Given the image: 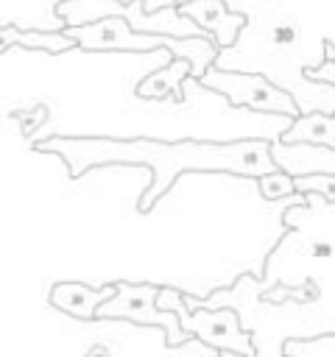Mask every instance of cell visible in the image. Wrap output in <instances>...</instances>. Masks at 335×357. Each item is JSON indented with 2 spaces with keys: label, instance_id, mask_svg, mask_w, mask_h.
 I'll return each instance as SVG.
<instances>
[{
  "label": "cell",
  "instance_id": "cell-3",
  "mask_svg": "<svg viewBox=\"0 0 335 357\" xmlns=\"http://www.w3.org/2000/svg\"><path fill=\"white\" fill-rule=\"evenodd\" d=\"M271 137L234 139V142H207V139H179L165 142L154 137H75L50 134L34 139L31 148L42 153H56L70 170V178H81L92 167L106 165H142L151 170L145 192L137 198V209L148 215L156 201L173 187L181 173H229L240 178H260L279 170L271 153Z\"/></svg>",
  "mask_w": 335,
  "mask_h": 357
},
{
  "label": "cell",
  "instance_id": "cell-8",
  "mask_svg": "<svg viewBox=\"0 0 335 357\" xmlns=\"http://www.w3.org/2000/svg\"><path fill=\"white\" fill-rule=\"evenodd\" d=\"M114 293H117V282H109L103 287H89L81 282H56L47 290V304L75 321H95L100 304Z\"/></svg>",
  "mask_w": 335,
  "mask_h": 357
},
{
  "label": "cell",
  "instance_id": "cell-12",
  "mask_svg": "<svg viewBox=\"0 0 335 357\" xmlns=\"http://www.w3.org/2000/svg\"><path fill=\"white\" fill-rule=\"evenodd\" d=\"M3 50L8 47H28V50H47V53H64L70 47H78V42L67 31H45V28H22L17 22H3L0 31Z\"/></svg>",
  "mask_w": 335,
  "mask_h": 357
},
{
  "label": "cell",
  "instance_id": "cell-14",
  "mask_svg": "<svg viewBox=\"0 0 335 357\" xmlns=\"http://www.w3.org/2000/svg\"><path fill=\"white\" fill-rule=\"evenodd\" d=\"M257 187H260V195L265 201H276V198H288L296 192V176L288 173L285 167L274 170V173H265L257 178Z\"/></svg>",
  "mask_w": 335,
  "mask_h": 357
},
{
  "label": "cell",
  "instance_id": "cell-7",
  "mask_svg": "<svg viewBox=\"0 0 335 357\" xmlns=\"http://www.w3.org/2000/svg\"><path fill=\"white\" fill-rule=\"evenodd\" d=\"M81 50H162L168 33H142L134 31L126 17H103L84 25H67L64 28Z\"/></svg>",
  "mask_w": 335,
  "mask_h": 357
},
{
  "label": "cell",
  "instance_id": "cell-10",
  "mask_svg": "<svg viewBox=\"0 0 335 357\" xmlns=\"http://www.w3.org/2000/svg\"><path fill=\"white\" fill-rule=\"evenodd\" d=\"M271 153L293 176L304 173H335V148L313 145V142H282L279 137L271 142Z\"/></svg>",
  "mask_w": 335,
  "mask_h": 357
},
{
  "label": "cell",
  "instance_id": "cell-1",
  "mask_svg": "<svg viewBox=\"0 0 335 357\" xmlns=\"http://www.w3.org/2000/svg\"><path fill=\"white\" fill-rule=\"evenodd\" d=\"M288 231L265 259L262 276H240L229 290L204 298L184 293L190 307H234L251 329L257 354L285 357L288 340L335 337V201L307 192L282 215Z\"/></svg>",
  "mask_w": 335,
  "mask_h": 357
},
{
  "label": "cell",
  "instance_id": "cell-16",
  "mask_svg": "<svg viewBox=\"0 0 335 357\" xmlns=\"http://www.w3.org/2000/svg\"><path fill=\"white\" fill-rule=\"evenodd\" d=\"M14 117H20V120H22V134H28V137H31V134H36V131H34V126H36V123H42V120L47 117V112H45V106H39L34 114H20V112H14Z\"/></svg>",
  "mask_w": 335,
  "mask_h": 357
},
{
  "label": "cell",
  "instance_id": "cell-18",
  "mask_svg": "<svg viewBox=\"0 0 335 357\" xmlns=\"http://www.w3.org/2000/svg\"><path fill=\"white\" fill-rule=\"evenodd\" d=\"M176 3H181V0H176Z\"/></svg>",
  "mask_w": 335,
  "mask_h": 357
},
{
  "label": "cell",
  "instance_id": "cell-17",
  "mask_svg": "<svg viewBox=\"0 0 335 357\" xmlns=\"http://www.w3.org/2000/svg\"><path fill=\"white\" fill-rule=\"evenodd\" d=\"M307 75L315 78V81H329V84H335V59H327L321 67L307 70Z\"/></svg>",
  "mask_w": 335,
  "mask_h": 357
},
{
  "label": "cell",
  "instance_id": "cell-4",
  "mask_svg": "<svg viewBox=\"0 0 335 357\" xmlns=\"http://www.w3.org/2000/svg\"><path fill=\"white\" fill-rule=\"evenodd\" d=\"M159 307L176 310L184 332L198 337V343L212 346L218 354H246L254 357V335L243 326V318L234 307H190L184 301V290L162 287L159 290Z\"/></svg>",
  "mask_w": 335,
  "mask_h": 357
},
{
  "label": "cell",
  "instance_id": "cell-9",
  "mask_svg": "<svg viewBox=\"0 0 335 357\" xmlns=\"http://www.w3.org/2000/svg\"><path fill=\"white\" fill-rule=\"evenodd\" d=\"M176 6L184 14H190L204 31H209L221 50L234 45V39L240 36V31L246 25V14L229 8L226 0H181Z\"/></svg>",
  "mask_w": 335,
  "mask_h": 357
},
{
  "label": "cell",
  "instance_id": "cell-5",
  "mask_svg": "<svg viewBox=\"0 0 335 357\" xmlns=\"http://www.w3.org/2000/svg\"><path fill=\"white\" fill-rule=\"evenodd\" d=\"M159 290L151 282H117V293L106 298L98 310V321H128L137 326H159L170 349L181 346L190 332H184L176 310L159 307Z\"/></svg>",
  "mask_w": 335,
  "mask_h": 357
},
{
  "label": "cell",
  "instance_id": "cell-6",
  "mask_svg": "<svg viewBox=\"0 0 335 357\" xmlns=\"http://www.w3.org/2000/svg\"><path fill=\"white\" fill-rule=\"evenodd\" d=\"M201 86L223 95L229 100V106L234 109H254V112H274V114H288L296 117L302 114L296 98L282 89L279 84H274L268 75L262 73H246V70H223L218 64H212L204 78L198 81Z\"/></svg>",
  "mask_w": 335,
  "mask_h": 357
},
{
  "label": "cell",
  "instance_id": "cell-2",
  "mask_svg": "<svg viewBox=\"0 0 335 357\" xmlns=\"http://www.w3.org/2000/svg\"><path fill=\"white\" fill-rule=\"evenodd\" d=\"M246 14L234 45L215 59L223 70L262 73L288 89L302 112H335V84L307 70L327 61L335 47V0H226Z\"/></svg>",
  "mask_w": 335,
  "mask_h": 357
},
{
  "label": "cell",
  "instance_id": "cell-15",
  "mask_svg": "<svg viewBox=\"0 0 335 357\" xmlns=\"http://www.w3.org/2000/svg\"><path fill=\"white\" fill-rule=\"evenodd\" d=\"M299 192H321L324 198L335 201V173H304L296 176Z\"/></svg>",
  "mask_w": 335,
  "mask_h": 357
},
{
  "label": "cell",
  "instance_id": "cell-11",
  "mask_svg": "<svg viewBox=\"0 0 335 357\" xmlns=\"http://www.w3.org/2000/svg\"><path fill=\"white\" fill-rule=\"evenodd\" d=\"M193 73V64L187 59H173L170 64L159 67L156 73H151L148 78H142L137 84V95L145 100H184V89H187V78Z\"/></svg>",
  "mask_w": 335,
  "mask_h": 357
},
{
  "label": "cell",
  "instance_id": "cell-13",
  "mask_svg": "<svg viewBox=\"0 0 335 357\" xmlns=\"http://www.w3.org/2000/svg\"><path fill=\"white\" fill-rule=\"evenodd\" d=\"M282 142H313L335 148V112H302L279 134Z\"/></svg>",
  "mask_w": 335,
  "mask_h": 357
}]
</instances>
